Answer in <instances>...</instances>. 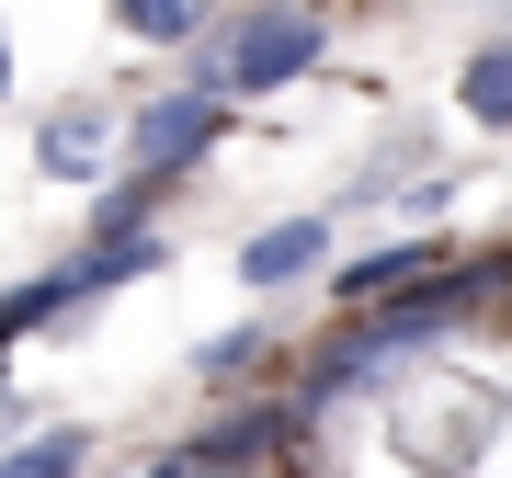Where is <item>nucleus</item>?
<instances>
[{"instance_id":"f257e3e1","label":"nucleus","mask_w":512,"mask_h":478,"mask_svg":"<svg viewBox=\"0 0 512 478\" xmlns=\"http://www.w3.org/2000/svg\"><path fill=\"white\" fill-rule=\"evenodd\" d=\"M228 57H217V80L228 92H285V80H308L319 69V12H296V0H262V12H239L228 35H217Z\"/></svg>"},{"instance_id":"f03ea898","label":"nucleus","mask_w":512,"mask_h":478,"mask_svg":"<svg viewBox=\"0 0 512 478\" xmlns=\"http://www.w3.org/2000/svg\"><path fill=\"white\" fill-rule=\"evenodd\" d=\"M217 92H171V103H148L137 114V171H194L205 160V137H217Z\"/></svg>"},{"instance_id":"7ed1b4c3","label":"nucleus","mask_w":512,"mask_h":478,"mask_svg":"<svg viewBox=\"0 0 512 478\" xmlns=\"http://www.w3.org/2000/svg\"><path fill=\"white\" fill-rule=\"evenodd\" d=\"M319 262H330V228L319 217H285V228H262L251 251H239V274H251V285H308Z\"/></svg>"},{"instance_id":"20e7f679","label":"nucleus","mask_w":512,"mask_h":478,"mask_svg":"<svg viewBox=\"0 0 512 478\" xmlns=\"http://www.w3.org/2000/svg\"><path fill=\"white\" fill-rule=\"evenodd\" d=\"M35 171H46V183H92V171H103V114H92V103L46 114V137H35Z\"/></svg>"},{"instance_id":"39448f33","label":"nucleus","mask_w":512,"mask_h":478,"mask_svg":"<svg viewBox=\"0 0 512 478\" xmlns=\"http://www.w3.org/2000/svg\"><path fill=\"white\" fill-rule=\"evenodd\" d=\"M285 422H296V410H239V422L194 433L183 456H205V467H262V456H274V444H285Z\"/></svg>"},{"instance_id":"423d86ee","label":"nucleus","mask_w":512,"mask_h":478,"mask_svg":"<svg viewBox=\"0 0 512 478\" xmlns=\"http://www.w3.org/2000/svg\"><path fill=\"white\" fill-rule=\"evenodd\" d=\"M456 103L478 114V126L512 137V46H478V57H467V69H456Z\"/></svg>"},{"instance_id":"0eeeda50","label":"nucleus","mask_w":512,"mask_h":478,"mask_svg":"<svg viewBox=\"0 0 512 478\" xmlns=\"http://www.w3.org/2000/svg\"><path fill=\"white\" fill-rule=\"evenodd\" d=\"M433 274V239H399V251H365V262H342V296H399Z\"/></svg>"},{"instance_id":"6e6552de","label":"nucleus","mask_w":512,"mask_h":478,"mask_svg":"<svg viewBox=\"0 0 512 478\" xmlns=\"http://www.w3.org/2000/svg\"><path fill=\"white\" fill-rule=\"evenodd\" d=\"M69 308H80V285H69V274H35V285H12V296H0V342L46 331V319H69Z\"/></svg>"},{"instance_id":"1a4fd4ad","label":"nucleus","mask_w":512,"mask_h":478,"mask_svg":"<svg viewBox=\"0 0 512 478\" xmlns=\"http://www.w3.org/2000/svg\"><path fill=\"white\" fill-rule=\"evenodd\" d=\"M114 23H126L137 46H183L194 23H205V0H114Z\"/></svg>"},{"instance_id":"9d476101","label":"nucleus","mask_w":512,"mask_h":478,"mask_svg":"<svg viewBox=\"0 0 512 478\" xmlns=\"http://www.w3.org/2000/svg\"><path fill=\"white\" fill-rule=\"evenodd\" d=\"M0 478H80V433H35L0 456Z\"/></svg>"},{"instance_id":"9b49d317","label":"nucleus","mask_w":512,"mask_h":478,"mask_svg":"<svg viewBox=\"0 0 512 478\" xmlns=\"http://www.w3.org/2000/svg\"><path fill=\"white\" fill-rule=\"evenodd\" d=\"M251 353H262V331H228V342H205V376H239Z\"/></svg>"},{"instance_id":"f8f14e48","label":"nucleus","mask_w":512,"mask_h":478,"mask_svg":"<svg viewBox=\"0 0 512 478\" xmlns=\"http://www.w3.org/2000/svg\"><path fill=\"white\" fill-rule=\"evenodd\" d=\"M148 478H262V467H205V456H160Z\"/></svg>"},{"instance_id":"ddd939ff","label":"nucleus","mask_w":512,"mask_h":478,"mask_svg":"<svg viewBox=\"0 0 512 478\" xmlns=\"http://www.w3.org/2000/svg\"><path fill=\"white\" fill-rule=\"evenodd\" d=\"M0 92H12V46H0Z\"/></svg>"}]
</instances>
